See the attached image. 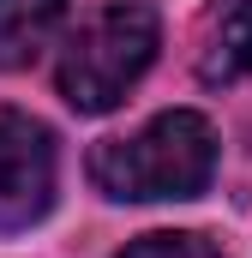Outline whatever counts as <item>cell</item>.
<instances>
[{
	"instance_id": "cell-1",
	"label": "cell",
	"mask_w": 252,
	"mask_h": 258,
	"mask_svg": "<svg viewBox=\"0 0 252 258\" xmlns=\"http://www.w3.org/2000/svg\"><path fill=\"white\" fill-rule=\"evenodd\" d=\"M216 174V126L198 108H168L132 138H102L90 150L96 192L120 204H156V198H198Z\"/></svg>"
},
{
	"instance_id": "cell-2",
	"label": "cell",
	"mask_w": 252,
	"mask_h": 258,
	"mask_svg": "<svg viewBox=\"0 0 252 258\" xmlns=\"http://www.w3.org/2000/svg\"><path fill=\"white\" fill-rule=\"evenodd\" d=\"M156 42H162V24L144 0H114L102 12H90L60 48L54 66V84L78 114H108L120 108L126 90L150 72L156 60Z\"/></svg>"
},
{
	"instance_id": "cell-3",
	"label": "cell",
	"mask_w": 252,
	"mask_h": 258,
	"mask_svg": "<svg viewBox=\"0 0 252 258\" xmlns=\"http://www.w3.org/2000/svg\"><path fill=\"white\" fill-rule=\"evenodd\" d=\"M54 132L18 108H0V234H24L54 210Z\"/></svg>"
},
{
	"instance_id": "cell-4",
	"label": "cell",
	"mask_w": 252,
	"mask_h": 258,
	"mask_svg": "<svg viewBox=\"0 0 252 258\" xmlns=\"http://www.w3.org/2000/svg\"><path fill=\"white\" fill-rule=\"evenodd\" d=\"M66 24V0H0V72L30 66Z\"/></svg>"
},
{
	"instance_id": "cell-5",
	"label": "cell",
	"mask_w": 252,
	"mask_h": 258,
	"mask_svg": "<svg viewBox=\"0 0 252 258\" xmlns=\"http://www.w3.org/2000/svg\"><path fill=\"white\" fill-rule=\"evenodd\" d=\"M204 72H210V78H240V72H252V0H240V6L222 18L216 54H210Z\"/></svg>"
},
{
	"instance_id": "cell-6",
	"label": "cell",
	"mask_w": 252,
	"mask_h": 258,
	"mask_svg": "<svg viewBox=\"0 0 252 258\" xmlns=\"http://www.w3.org/2000/svg\"><path fill=\"white\" fill-rule=\"evenodd\" d=\"M120 258H222L204 234H174V228H162V234H138Z\"/></svg>"
}]
</instances>
